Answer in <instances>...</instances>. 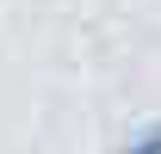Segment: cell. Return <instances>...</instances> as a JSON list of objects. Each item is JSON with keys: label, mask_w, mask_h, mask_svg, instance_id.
Returning <instances> with one entry per match:
<instances>
[{"label": "cell", "mask_w": 161, "mask_h": 154, "mask_svg": "<svg viewBox=\"0 0 161 154\" xmlns=\"http://www.w3.org/2000/svg\"><path fill=\"white\" fill-rule=\"evenodd\" d=\"M124 154H161V130L149 136V142H130V148H124Z\"/></svg>", "instance_id": "1"}]
</instances>
